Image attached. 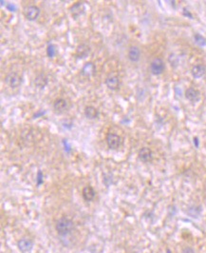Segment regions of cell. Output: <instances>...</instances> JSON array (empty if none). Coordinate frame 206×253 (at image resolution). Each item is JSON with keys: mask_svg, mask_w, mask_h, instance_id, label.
Instances as JSON below:
<instances>
[{"mask_svg": "<svg viewBox=\"0 0 206 253\" xmlns=\"http://www.w3.org/2000/svg\"><path fill=\"white\" fill-rule=\"evenodd\" d=\"M55 229H56L57 233L60 236H67L73 231L74 224H73L72 220H70L67 217H62L57 221V223L55 225Z\"/></svg>", "mask_w": 206, "mask_h": 253, "instance_id": "obj_1", "label": "cell"}, {"mask_svg": "<svg viewBox=\"0 0 206 253\" xmlns=\"http://www.w3.org/2000/svg\"><path fill=\"white\" fill-rule=\"evenodd\" d=\"M5 83L11 88H16L21 85L22 78L16 72H11L5 77Z\"/></svg>", "mask_w": 206, "mask_h": 253, "instance_id": "obj_2", "label": "cell"}, {"mask_svg": "<svg viewBox=\"0 0 206 253\" xmlns=\"http://www.w3.org/2000/svg\"><path fill=\"white\" fill-rule=\"evenodd\" d=\"M164 69H165L164 62L161 58H155L150 64V71H151L152 74H154V75H159V74L162 73Z\"/></svg>", "mask_w": 206, "mask_h": 253, "instance_id": "obj_3", "label": "cell"}, {"mask_svg": "<svg viewBox=\"0 0 206 253\" xmlns=\"http://www.w3.org/2000/svg\"><path fill=\"white\" fill-rule=\"evenodd\" d=\"M24 15L28 20L34 21L38 18V16L40 15V9L34 5H31L25 9Z\"/></svg>", "mask_w": 206, "mask_h": 253, "instance_id": "obj_4", "label": "cell"}, {"mask_svg": "<svg viewBox=\"0 0 206 253\" xmlns=\"http://www.w3.org/2000/svg\"><path fill=\"white\" fill-rule=\"evenodd\" d=\"M107 143L109 148L117 149L122 145V137L115 133H109L107 136Z\"/></svg>", "mask_w": 206, "mask_h": 253, "instance_id": "obj_5", "label": "cell"}, {"mask_svg": "<svg viewBox=\"0 0 206 253\" xmlns=\"http://www.w3.org/2000/svg\"><path fill=\"white\" fill-rule=\"evenodd\" d=\"M68 108H69V103L67 102V100L64 98H58L53 103V109L57 113H62L64 111H66Z\"/></svg>", "mask_w": 206, "mask_h": 253, "instance_id": "obj_6", "label": "cell"}, {"mask_svg": "<svg viewBox=\"0 0 206 253\" xmlns=\"http://www.w3.org/2000/svg\"><path fill=\"white\" fill-rule=\"evenodd\" d=\"M17 247L22 252H29V251L32 250V248L33 247V242L32 241L31 239L23 238V239H21L18 241Z\"/></svg>", "mask_w": 206, "mask_h": 253, "instance_id": "obj_7", "label": "cell"}, {"mask_svg": "<svg viewBox=\"0 0 206 253\" xmlns=\"http://www.w3.org/2000/svg\"><path fill=\"white\" fill-rule=\"evenodd\" d=\"M106 85L111 91L118 90L119 87H120L119 77L116 76V75H110V76L107 77V79H106Z\"/></svg>", "mask_w": 206, "mask_h": 253, "instance_id": "obj_8", "label": "cell"}, {"mask_svg": "<svg viewBox=\"0 0 206 253\" xmlns=\"http://www.w3.org/2000/svg\"><path fill=\"white\" fill-rule=\"evenodd\" d=\"M138 156H139V159L141 162L147 163V162H149V161L152 160L153 154H152V151H151L150 148H141L139 150Z\"/></svg>", "mask_w": 206, "mask_h": 253, "instance_id": "obj_9", "label": "cell"}, {"mask_svg": "<svg viewBox=\"0 0 206 253\" xmlns=\"http://www.w3.org/2000/svg\"><path fill=\"white\" fill-rule=\"evenodd\" d=\"M185 97L187 100L191 101V102H197L200 100V92L194 88H189L185 91Z\"/></svg>", "mask_w": 206, "mask_h": 253, "instance_id": "obj_10", "label": "cell"}, {"mask_svg": "<svg viewBox=\"0 0 206 253\" xmlns=\"http://www.w3.org/2000/svg\"><path fill=\"white\" fill-rule=\"evenodd\" d=\"M141 57V50L136 46H131L128 49V58L132 62H138Z\"/></svg>", "mask_w": 206, "mask_h": 253, "instance_id": "obj_11", "label": "cell"}, {"mask_svg": "<svg viewBox=\"0 0 206 253\" xmlns=\"http://www.w3.org/2000/svg\"><path fill=\"white\" fill-rule=\"evenodd\" d=\"M82 74L86 77H90L94 74L95 72V66L92 62H88V63H86L84 65V67L82 68Z\"/></svg>", "mask_w": 206, "mask_h": 253, "instance_id": "obj_12", "label": "cell"}, {"mask_svg": "<svg viewBox=\"0 0 206 253\" xmlns=\"http://www.w3.org/2000/svg\"><path fill=\"white\" fill-rule=\"evenodd\" d=\"M192 75L194 76L195 78H201L203 75L206 73V67L204 65H201V64H199V65H196L192 68Z\"/></svg>", "mask_w": 206, "mask_h": 253, "instance_id": "obj_13", "label": "cell"}, {"mask_svg": "<svg viewBox=\"0 0 206 253\" xmlns=\"http://www.w3.org/2000/svg\"><path fill=\"white\" fill-rule=\"evenodd\" d=\"M85 115L87 119H96L99 116V111L98 109L93 106H86L85 108Z\"/></svg>", "mask_w": 206, "mask_h": 253, "instance_id": "obj_14", "label": "cell"}, {"mask_svg": "<svg viewBox=\"0 0 206 253\" xmlns=\"http://www.w3.org/2000/svg\"><path fill=\"white\" fill-rule=\"evenodd\" d=\"M90 53V48L86 44H81L77 47L76 50V55L79 58H85L88 55V54Z\"/></svg>", "mask_w": 206, "mask_h": 253, "instance_id": "obj_15", "label": "cell"}, {"mask_svg": "<svg viewBox=\"0 0 206 253\" xmlns=\"http://www.w3.org/2000/svg\"><path fill=\"white\" fill-rule=\"evenodd\" d=\"M83 197L87 202L93 200V198L95 197V191H94V188L92 187H90V186L85 187L84 189H83Z\"/></svg>", "mask_w": 206, "mask_h": 253, "instance_id": "obj_16", "label": "cell"}, {"mask_svg": "<svg viewBox=\"0 0 206 253\" xmlns=\"http://www.w3.org/2000/svg\"><path fill=\"white\" fill-rule=\"evenodd\" d=\"M34 83H35V86L38 87V88H45L48 84V77L46 76L45 74H39L38 76H36L35 80H34Z\"/></svg>", "mask_w": 206, "mask_h": 253, "instance_id": "obj_17", "label": "cell"}, {"mask_svg": "<svg viewBox=\"0 0 206 253\" xmlns=\"http://www.w3.org/2000/svg\"><path fill=\"white\" fill-rule=\"evenodd\" d=\"M82 10H83V4L81 2H78L77 4L73 5L71 7V9H70L73 16H78V15H82L83 14V11Z\"/></svg>", "mask_w": 206, "mask_h": 253, "instance_id": "obj_18", "label": "cell"}, {"mask_svg": "<svg viewBox=\"0 0 206 253\" xmlns=\"http://www.w3.org/2000/svg\"><path fill=\"white\" fill-rule=\"evenodd\" d=\"M194 38H195V42H196V44H198L199 46H200V47H204V46H206V40H205L204 37H202L200 34H195Z\"/></svg>", "mask_w": 206, "mask_h": 253, "instance_id": "obj_19", "label": "cell"}, {"mask_svg": "<svg viewBox=\"0 0 206 253\" xmlns=\"http://www.w3.org/2000/svg\"><path fill=\"white\" fill-rule=\"evenodd\" d=\"M47 54L48 55V57H54L55 54H56V49H55V46L50 44L48 46V49H47Z\"/></svg>", "mask_w": 206, "mask_h": 253, "instance_id": "obj_20", "label": "cell"}, {"mask_svg": "<svg viewBox=\"0 0 206 253\" xmlns=\"http://www.w3.org/2000/svg\"><path fill=\"white\" fill-rule=\"evenodd\" d=\"M42 178H43V174H42V171H38V174H37V184L38 185H41L42 183H43V180H42Z\"/></svg>", "mask_w": 206, "mask_h": 253, "instance_id": "obj_21", "label": "cell"}, {"mask_svg": "<svg viewBox=\"0 0 206 253\" xmlns=\"http://www.w3.org/2000/svg\"><path fill=\"white\" fill-rule=\"evenodd\" d=\"M183 253H196V252L194 251V249H193V248H191L189 247H184L183 249Z\"/></svg>", "mask_w": 206, "mask_h": 253, "instance_id": "obj_22", "label": "cell"}, {"mask_svg": "<svg viewBox=\"0 0 206 253\" xmlns=\"http://www.w3.org/2000/svg\"><path fill=\"white\" fill-rule=\"evenodd\" d=\"M7 8H8L11 11H15V6H12V5H11V4H8V5H7Z\"/></svg>", "mask_w": 206, "mask_h": 253, "instance_id": "obj_23", "label": "cell"}, {"mask_svg": "<svg viewBox=\"0 0 206 253\" xmlns=\"http://www.w3.org/2000/svg\"><path fill=\"white\" fill-rule=\"evenodd\" d=\"M194 143H195V146H196L197 148H199V139H198L197 137L194 138Z\"/></svg>", "mask_w": 206, "mask_h": 253, "instance_id": "obj_24", "label": "cell"}]
</instances>
